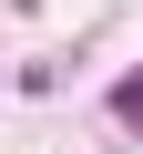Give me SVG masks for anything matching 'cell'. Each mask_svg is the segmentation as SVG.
<instances>
[{
	"mask_svg": "<svg viewBox=\"0 0 143 154\" xmlns=\"http://www.w3.org/2000/svg\"><path fill=\"white\" fill-rule=\"evenodd\" d=\"M112 123H123V134H143V72H123V93H112Z\"/></svg>",
	"mask_w": 143,
	"mask_h": 154,
	"instance_id": "obj_1",
	"label": "cell"
}]
</instances>
